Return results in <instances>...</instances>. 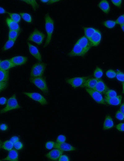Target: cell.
Listing matches in <instances>:
<instances>
[{"label": "cell", "instance_id": "1", "mask_svg": "<svg viewBox=\"0 0 124 161\" xmlns=\"http://www.w3.org/2000/svg\"><path fill=\"white\" fill-rule=\"evenodd\" d=\"M45 28L47 33V38L45 45L43 47H46L50 43L52 35L54 30L55 23L50 15L46 14L45 16Z\"/></svg>", "mask_w": 124, "mask_h": 161}, {"label": "cell", "instance_id": "2", "mask_svg": "<svg viewBox=\"0 0 124 161\" xmlns=\"http://www.w3.org/2000/svg\"><path fill=\"white\" fill-rule=\"evenodd\" d=\"M30 82L34 85L45 94L49 93V89L46 79L42 77L31 78Z\"/></svg>", "mask_w": 124, "mask_h": 161}, {"label": "cell", "instance_id": "3", "mask_svg": "<svg viewBox=\"0 0 124 161\" xmlns=\"http://www.w3.org/2000/svg\"><path fill=\"white\" fill-rule=\"evenodd\" d=\"M46 67L45 63L38 62L34 64L32 67L31 73V78H36L42 77Z\"/></svg>", "mask_w": 124, "mask_h": 161}, {"label": "cell", "instance_id": "4", "mask_svg": "<svg viewBox=\"0 0 124 161\" xmlns=\"http://www.w3.org/2000/svg\"><path fill=\"white\" fill-rule=\"evenodd\" d=\"M21 106L16 99V95H13L7 101V105L4 108L0 110V113L3 114L14 110L20 109Z\"/></svg>", "mask_w": 124, "mask_h": 161}, {"label": "cell", "instance_id": "5", "mask_svg": "<svg viewBox=\"0 0 124 161\" xmlns=\"http://www.w3.org/2000/svg\"><path fill=\"white\" fill-rule=\"evenodd\" d=\"M45 38V34L38 29H35L29 36L28 40L40 45Z\"/></svg>", "mask_w": 124, "mask_h": 161}, {"label": "cell", "instance_id": "6", "mask_svg": "<svg viewBox=\"0 0 124 161\" xmlns=\"http://www.w3.org/2000/svg\"><path fill=\"white\" fill-rule=\"evenodd\" d=\"M88 78L87 77H82L69 78L66 80V82L74 89L79 87H84Z\"/></svg>", "mask_w": 124, "mask_h": 161}, {"label": "cell", "instance_id": "7", "mask_svg": "<svg viewBox=\"0 0 124 161\" xmlns=\"http://www.w3.org/2000/svg\"><path fill=\"white\" fill-rule=\"evenodd\" d=\"M22 93L32 100L38 102L42 105H46L48 102L46 98L41 94L37 92H23Z\"/></svg>", "mask_w": 124, "mask_h": 161}, {"label": "cell", "instance_id": "8", "mask_svg": "<svg viewBox=\"0 0 124 161\" xmlns=\"http://www.w3.org/2000/svg\"><path fill=\"white\" fill-rule=\"evenodd\" d=\"M86 91L97 103L102 104H105L104 98L101 93L94 89L86 88Z\"/></svg>", "mask_w": 124, "mask_h": 161}, {"label": "cell", "instance_id": "9", "mask_svg": "<svg viewBox=\"0 0 124 161\" xmlns=\"http://www.w3.org/2000/svg\"><path fill=\"white\" fill-rule=\"evenodd\" d=\"M86 54L83 48L76 42L73 48L68 54L70 57H83Z\"/></svg>", "mask_w": 124, "mask_h": 161}, {"label": "cell", "instance_id": "10", "mask_svg": "<svg viewBox=\"0 0 124 161\" xmlns=\"http://www.w3.org/2000/svg\"><path fill=\"white\" fill-rule=\"evenodd\" d=\"M102 40V34L101 32L97 30L90 39L91 47H96L100 44Z\"/></svg>", "mask_w": 124, "mask_h": 161}, {"label": "cell", "instance_id": "11", "mask_svg": "<svg viewBox=\"0 0 124 161\" xmlns=\"http://www.w3.org/2000/svg\"><path fill=\"white\" fill-rule=\"evenodd\" d=\"M104 100L105 103L109 105L113 106H118L122 103V96L121 95L117 96L112 98L105 97Z\"/></svg>", "mask_w": 124, "mask_h": 161}, {"label": "cell", "instance_id": "12", "mask_svg": "<svg viewBox=\"0 0 124 161\" xmlns=\"http://www.w3.org/2000/svg\"><path fill=\"white\" fill-rule=\"evenodd\" d=\"M55 149L52 150L46 154V157L52 160H58L60 156L63 154V151L59 149Z\"/></svg>", "mask_w": 124, "mask_h": 161}, {"label": "cell", "instance_id": "13", "mask_svg": "<svg viewBox=\"0 0 124 161\" xmlns=\"http://www.w3.org/2000/svg\"><path fill=\"white\" fill-rule=\"evenodd\" d=\"M76 43L83 48L86 53L90 50L91 47L89 40L84 36L79 39Z\"/></svg>", "mask_w": 124, "mask_h": 161}, {"label": "cell", "instance_id": "14", "mask_svg": "<svg viewBox=\"0 0 124 161\" xmlns=\"http://www.w3.org/2000/svg\"><path fill=\"white\" fill-rule=\"evenodd\" d=\"M54 148L64 151H73L76 150V148L74 146L65 142L58 143H55Z\"/></svg>", "mask_w": 124, "mask_h": 161}, {"label": "cell", "instance_id": "15", "mask_svg": "<svg viewBox=\"0 0 124 161\" xmlns=\"http://www.w3.org/2000/svg\"><path fill=\"white\" fill-rule=\"evenodd\" d=\"M10 60L14 67L25 64L28 61V58L22 56H17L12 58Z\"/></svg>", "mask_w": 124, "mask_h": 161}, {"label": "cell", "instance_id": "16", "mask_svg": "<svg viewBox=\"0 0 124 161\" xmlns=\"http://www.w3.org/2000/svg\"><path fill=\"white\" fill-rule=\"evenodd\" d=\"M28 44L31 54L39 61L42 62L41 55L37 48L29 42H28Z\"/></svg>", "mask_w": 124, "mask_h": 161}, {"label": "cell", "instance_id": "17", "mask_svg": "<svg viewBox=\"0 0 124 161\" xmlns=\"http://www.w3.org/2000/svg\"><path fill=\"white\" fill-rule=\"evenodd\" d=\"M108 89V86L104 83L103 80L101 79H99L98 80L94 90L101 94H105Z\"/></svg>", "mask_w": 124, "mask_h": 161}, {"label": "cell", "instance_id": "18", "mask_svg": "<svg viewBox=\"0 0 124 161\" xmlns=\"http://www.w3.org/2000/svg\"><path fill=\"white\" fill-rule=\"evenodd\" d=\"M114 126V123L111 116L109 115H106L103 124V130H106L110 129Z\"/></svg>", "mask_w": 124, "mask_h": 161}, {"label": "cell", "instance_id": "19", "mask_svg": "<svg viewBox=\"0 0 124 161\" xmlns=\"http://www.w3.org/2000/svg\"><path fill=\"white\" fill-rule=\"evenodd\" d=\"M3 161H18L19 155L16 150L12 149L9 152L7 157L2 160Z\"/></svg>", "mask_w": 124, "mask_h": 161}, {"label": "cell", "instance_id": "20", "mask_svg": "<svg viewBox=\"0 0 124 161\" xmlns=\"http://www.w3.org/2000/svg\"><path fill=\"white\" fill-rule=\"evenodd\" d=\"M6 22L10 30L20 31V28L18 23L13 21L9 18L6 19Z\"/></svg>", "mask_w": 124, "mask_h": 161}, {"label": "cell", "instance_id": "21", "mask_svg": "<svg viewBox=\"0 0 124 161\" xmlns=\"http://www.w3.org/2000/svg\"><path fill=\"white\" fill-rule=\"evenodd\" d=\"M98 79L95 78H88L86 80L84 87L86 88L94 89L98 81Z\"/></svg>", "mask_w": 124, "mask_h": 161}, {"label": "cell", "instance_id": "22", "mask_svg": "<svg viewBox=\"0 0 124 161\" xmlns=\"http://www.w3.org/2000/svg\"><path fill=\"white\" fill-rule=\"evenodd\" d=\"M100 9L105 13L108 14L110 10L109 4L107 0H102L98 4Z\"/></svg>", "mask_w": 124, "mask_h": 161}, {"label": "cell", "instance_id": "23", "mask_svg": "<svg viewBox=\"0 0 124 161\" xmlns=\"http://www.w3.org/2000/svg\"><path fill=\"white\" fill-rule=\"evenodd\" d=\"M13 67L10 59L3 60L0 63V70L8 71Z\"/></svg>", "mask_w": 124, "mask_h": 161}, {"label": "cell", "instance_id": "24", "mask_svg": "<svg viewBox=\"0 0 124 161\" xmlns=\"http://www.w3.org/2000/svg\"><path fill=\"white\" fill-rule=\"evenodd\" d=\"M9 78V72L8 71L0 70V82L8 83Z\"/></svg>", "mask_w": 124, "mask_h": 161}, {"label": "cell", "instance_id": "25", "mask_svg": "<svg viewBox=\"0 0 124 161\" xmlns=\"http://www.w3.org/2000/svg\"><path fill=\"white\" fill-rule=\"evenodd\" d=\"M84 30L85 36L90 40L97 29L92 28H84Z\"/></svg>", "mask_w": 124, "mask_h": 161}, {"label": "cell", "instance_id": "26", "mask_svg": "<svg viewBox=\"0 0 124 161\" xmlns=\"http://www.w3.org/2000/svg\"><path fill=\"white\" fill-rule=\"evenodd\" d=\"M13 147L14 144L10 140H7L3 142L1 146L4 149L8 151L12 149Z\"/></svg>", "mask_w": 124, "mask_h": 161}, {"label": "cell", "instance_id": "27", "mask_svg": "<svg viewBox=\"0 0 124 161\" xmlns=\"http://www.w3.org/2000/svg\"><path fill=\"white\" fill-rule=\"evenodd\" d=\"M22 1L31 5L34 11H36L39 7L40 6L35 0H22Z\"/></svg>", "mask_w": 124, "mask_h": 161}, {"label": "cell", "instance_id": "28", "mask_svg": "<svg viewBox=\"0 0 124 161\" xmlns=\"http://www.w3.org/2000/svg\"><path fill=\"white\" fill-rule=\"evenodd\" d=\"M19 33V32L18 31L10 30L8 34V39L16 41Z\"/></svg>", "mask_w": 124, "mask_h": 161}, {"label": "cell", "instance_id": "29", "mask_svg": "<svg viewBox=\"0 0 124 161\" xmlns=\"http://www.w3.org/2000/svg\"><path fill=\"white\" fill-rule=\"evenodd\" d=\"M103 75V71L100 67H97L95 69L93 73L95 78L99 79L102 77Z\"/></svg>", "mask_w": 124, "mask_h": 161}, {"label": "cell", "instance_id": "30", "mask_svg": "<svg viewBox=\"0 0 124 161\" xmlns=\"http://www.w3.org/2000/svg\"><path fill=\"white\" fill-rule=\"evenodd\" d=\"M10 17V19L13 21L18 23L21 20V16L20 15L16 13H7Z\"/></svg>", "mask_w": 124, "mask_h": 161}, {"label": "cell", "instance_id": "31", "mask_svg": "<svg viewBox=\"0 0 124 161\" xmlns=\"http://www.w3.org/2000/svg\"><path fill=\"white\" fill-rule=\"evenodd\" d=\"M15 41L8 40L4 45L3 50L6 51L12 48L14 45Z\"/></svg>", "mask_w": 124, "mask_h": 161}, {"label": "cell", "instance_id": "32", "mask_svg": "<svg viewBox=\"0 0 124 161\" xmlns=\"http://www.w3.org/2000/svg\"><path fill=\"white\" fill-rule=\"evenodd\" d=\"M22 19L26 22L31 23L32 22V17L29 14L26 13H20V14Z\"/></svg>", "mask_w": 124, "mask_h": 161}, {"label": "cell", "instance_id": "33", "mask_svg": "<svg viewBox=\"0 0 124 161\" xmlns=\"http://www.w3.org/2000/svg\"><path fill=\"white\" fill-rule=\"evenodd\" d=\"M116 24V22L113 20H108L104 22L103 23V25L109 29H112L114 27Z\"/></svg>", "mask_w": 124, "mask_h": 161}, {"label": "cell", "instance_id": "34", "mask_svg": "<svg viewBox=\"0 0 124 161\" xmlns=\"http://www.w3.org/2000/svg\"><path fill=\"white\" fill-rule=\"evenodd\" d=\"M105 96L109 98H112L117 96V92L114 90L108 89L105 93Z\"/></svg>", "mask_w": 124, "mask_h": 161}, {"label": "cell", "instance_id": "35", "mask_svg": "<svg viewBox=\"0 0 124 161\" xmlns=\"http://www.w3.org/2000/svg\"><path fill=\"white\" fill-rule=\"evenodd\" d=\"M117 79L119 81L123 83L124 82V75L123 72L120 70H117L116 72Z\"/></svg>", "mask_w": 124, "mask_h": 161}, {"label": "cell", "instance_id": "36", "mask_svg": "<svg viewBox=\"0 0 124 161\" xmlns=\"http://www.w3.org/2000/svg\"><path fill=\"white\" fill-rule=\"evenodd\" d=\"M106 75L109 78H113L116 77V72L113 70L110 69L107 71Z\"/></svg>", "mask_w": 124, "mask_h": 161}, {"label": "cell", "instance_id": "37", "mask_svg": "<svg viewBox=\"0 0 124 161\" xmlns=\"http://www.w3.org/2000/svg\"><path fill=\"white\" fill-rule=\"evenodd\" d=\"M115 118L120 121H123L124 119V114L120 110H118L115 114Z\"/></svg>", "mask_w": 124, "mask_h": 161}, {"label": "cell", "instance_id": "38", "mask_svg": "<svg viewBox=\"0 0 124 161\" xmlns=\"http://www.w3.org/2000/svg\"><path fill=\"white\" fill-rule=\"evenodd\" d=\"M14 147L16 150H20L23 148V145L21 142L19 141L14 143Z\"/></svg>", "mask_w": 124, "mask_h": 161}, {"label": "cell", "instance_id": "39", "mask_svg": "<svg viewBox=\"0 0 124 161\" xmlns=\"http://www.w3.org/2000/svg\"><path fill=\"white\" fill-rule=\"evenodd\" d=\"M66 138L65 136L60 135L57 137L56 140V142L58 143H61L65 142Z\"/></svg>", "mask_w": 124, "mask_h": 161}, {"label": "cell", "instance_id": "40", "mask_svg": "<svg viewBox=\"0 0 124 161\" xmlns=\"http://www.w3.org/2000/svg\"><path fill=\"white\" fill-rule=\"evenodd\" d=\"M55 142L52 141H49L46 142V148L48 150H51L54 148Z\"/></svg>", "mask_w": 124, "mask_h": 161}, {"label": "cell", "instance_id": "41", "mask_svg": "<svg viewBox=\"0 0 124 161\" xmlns=\"http://www.w3.org/2000/svg\"><path fill=\"white\" fill-rule=\"evenodd\" d=\"M115 22L116 24L120 25L124 24V15L123 14L119 16Z\"/></svg>", "mask_w": 124, "mask_h": 161}, {"label": "cell", "instance_id": "42", "mask_svg": "<svg viewBox=\"0 0 124 161\" xmlns=\"http://www.w3.org/2000/svg\"><path fill=\"white\" fill-rule=\"evenodd\" d=\"M111 1L115 6L119 8L121 7L122 2V0H112Z\"/></svg>", "mask_w": 124, "mask_h": 161}, {"label": "cell", "instance_id": "43", "mask_svg": "<svg viewBox=\"0 0 124 161\" xmlns=\"http://www.w3.org/2000/svg\"><path fill=\"white\" fill-rule=\"evenodd\" d=\"M60 1L59 0H42L40 1L43 3H46L48 4H51L58 2Z\"/></svg>", "mask_w": 124, "mask_h": 161}, {"label": "cell", "instance_id": "44", "mask_svg": "<svg viewBox=\"0 0 124 161\" xmlns=\"http://www.w3.org/2000/svg\"><path fill=\"white\" fill-rule=\"evenodd\" d=\"M8 86V83L0 82V92L6 89Z\"/></svg>", "mask_w": 124, "mask_h": 161}, {"label": "cell", "instance_id": "45", "mask_svg": "<svg viewBox=\"0 0 124 161\" xmlns=\"http://www.w3.org/2000/svg\"><path fill=\"white\" fill-rule=\"evenodd\" d=\"M124 124L123 123H119L117 124L116 126V128L119 131L123 132Z\"/></svg>", "mask_w": 124, "mask_h": 161}, {"label": "cell", "instance_id": "46", "mask_svg": "<svg viewBox=\"0 0 124 161\" xmlns=\"http://www.w3.org/2000/svg\"><path fill=\"white\" fill-rule=\"evenodd\" d=\"M69 157L66 155H61L59 158V161H69Z\"/></svg>", "mask_w": 124, "mask_h": 161}, {"label": "cell", "instance_id": "47", "mask_svg": "<svg viewBox=\"0 0 124 161\" xmlns=\"http://www.w3.org/2000/svg\"><path fill=\"white\" fill-rule=\"evenodd\" d=\"M7 101L5 97H2L0 98V104L1 105L5 104L7 103Z\"/></svg>", "mask_w": 124, "mask_h": 161}, {"label": "cell", "instance_id": "48", "mask_svg": "<svg viewBox=\"0 0 124 161\" xmlns=\"http://www.w3.org/2000/svg\"><path fill=\"white\" fill-rule=\"evenodd\" d=\"M8 129L7 125L4 124H3L0 125V130L5 131L6 130Z\"/></svg>", "mask_w": 124, "mask_h": 161}, {"label": "cell", "instance_id": "49", "mask_svg": "<svg viewBox=\"0 0 124 161\" xmlns=\"http://www.w3.org/2000/svg\"><path fill=\"white\" fill-rule=\"evenodd\" d=\"M14 144L16 142L19 141V138L16 136H14L12 137L10 140Z\"/></svg>", "mask_w": 124, "mask_h": 161}, {"label": "cell", "instance_id": "50", "mask_svg": "<svg viewBox=\"0 0 124 161\" xmlns=\"http://www.w3.org/2000/svg\"><path fill=\"white\" fill-rule=\"evenodd\" d=\"M120 111L124 114V103H123L121 105L120 108Z\"/></svg>", "mask_w": 124, "mask_h": 161}, {"label": "cell", "instance_id": "51", "mask_svg": "<svg viewBox=\"0 0 124 161\" xmlns=\"http://www.w3.org/2000/svg\"><path fill=\"white\" fill-rule=\"evenodd\" d=\"M7 13L6 11L4 9L0 7V14H5Z\"/></svg>", "mask_w": 124, "mask_h": 161}, {"label": "cell", "instance_id": "52", "mask_svg": "<svg viewBox=\"0 0 124 161\" xmlns=\"http://www.w3.org/2000/svg\"><path fill=\"white\" fill-rule=\"evenodd\" d=\"M122 31L124 32V24L120 25Z\"/></svg>", "mask_w": 124, "mask_h": 161}, {"label": "cell", "instance_id": "53", "mask_svg": "<svg viewBox=\"0 0 124 161\" xmlns=\"http://www.w3.org/2000/svg\"><path fill=\"white\" fill-rule=\"evenodd\" d=\"M2 143L0 141V148L1 147Z\"/></svg>", "mask_w": 124, "mask_h": 161}, {"label": "cell", "instance_id": "54", "mask_svg": "<svg viewBox=\"0 0 124 161\" xmlns=\"http://www.w3.org/2000/svg\"><path fill=\"white\" fill-rule=\"evenodd\" d=\"M1 60H0V63H1Z\"/></svg>", "mask_w": 124, "mask_h": 161}, {"label": "cell", "instance_id": "55", "mask_svg": "<svg viewBox=\"0 0 124 161\" xmlns=\"http://www.w3.org/2000/svg\"><path fill=\"white\" fill-rule=\"evenodd\" d=\"M2 161V160H0V161Z\"/></svg>", "mask_w": 124, "mask_h": 161}]
</instances>
